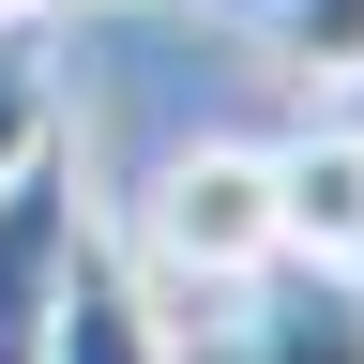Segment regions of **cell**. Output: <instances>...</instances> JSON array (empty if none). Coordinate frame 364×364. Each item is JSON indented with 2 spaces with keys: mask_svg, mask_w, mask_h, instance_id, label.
I'll list each match as a JSON object with an SVG mask.
<instances>
[{
  "mask_svg": "<svg viewBox=\"0 0 364 364\" xmlns=\"http://www.w3.org/2000/svg\"><path fill=\"white\" fill-rule=\"evenodd\" d=\"M136 243H152V273H182V289L273 273V258H289V243H273V152H167Z\"/></svg>",
  "mask_w": 364,
  "mask_h": 364,
  "instance_id": "1",
  "label": "cell"
},
{
  "mask_svg": "<svg viewBox=\"0 0 364 364\" xmlns=\"http://www.w3.org/2000/svg\"><path fill=\"white\" fill-rule=\"evenodd\" d=\"M213 364H364V273H318V258L243 273L213 318Z\"/></svg>",
  "mask_w": 364,
  "mask_h": 364,
  "instance_id": "2",
  "label": "cell"
},
{
  "mask_svg": "<svg viewBox=\"0 0 364 364\" xmlns=\"http://www.w3.org/2000/svg\"><path fill=\"white\" fill-rule=\"evenodd\" d=\"M61 258H76V152H31L0 182V364H46Z\"/></svg>",
  "mask_w": 364,
  "mask_h": 364,
  "instance_id": "3",
  "label": "cell"
},
{
  "mask_svg": "<svg viewBox=\"0 0 364 364\" xmlns=\"http://www.w3.org/2000/svg\"><path fill=\"white\" fill-rule=\"evenodd\" d=\"M273 243L318 258V273H364V136H289L273 152Z\"/></svg>",
  "mask_w": 364,
  "mask_h": 364,
  "instance_id": "4",
  "label": "cell"
},
{
  "mask_svg": "<svg viewBox=\"0 0 364 364\" xmlns=\"http://www.w3.org/2000/svg\"><path fill=\"white\" fill-rule=\"evenodd\" d=\"M46 364H182V349H167V318H152V289H136V258H107L91 228H76V258H61Z\"/></svg>",
  "mask_w": 364,
  "mask_h": 364,
  "instance_id": "5",
  "label": "cell"
},
{
  "mask_svg": "<svg viewBox=\"0 0 364 364\" xmlns=\"http://www.w3.org/2000/svg\"><path fill=\"white\" fill-rule=\"evenodd\" d=\"M61 152V76H46V16H0V182Z\"/></svg>",
  "mask_w": 364,
  "mask_h": 364,
  "instance_id": "6",
  "label": "cell"
},
{
  "mask_svg": "<svg viewBox=\"0 0 364 364\" xmlns=\"http://www.w3.org/2000/svg\"><path fill=\"white\" fill-rule=\"evenodd\" d=\"M258 31L289 46L304 76H364V0H258Z\"/></svg>",
  "mask_w": 364,
  "mask_h": 364,
  "instance_id": "7",
  "label": "cell"
},
{
  "mask_svg": "<svg viewBox=\"0 0 364 364\" xmlns=\"http://www.w3.org/2000/svg\"><path fill=\"white\" fill-rule=\"evenodd\" d=\"M0 16H61V0H0Z\"/></svg>",
  "mask_w": 364,
  "mask_h": 364,
  "instance_id": "8",
  "label": "cell"
},
{
  "mask_svg": "<svg viewBox=\"0 0 364 364\" xmlns=\"http://www.w3.org/2000/svg\"><path fill=\"white\" fill-rule=\"evenodd\" d=\"M213 16H258V0H213Z\"/></svg>",
  "mask_w": 364,
  "mask_h": 364,
  "instance_id": "9",
  "label": "cell"
}]
</instances>
